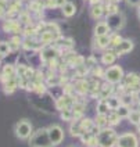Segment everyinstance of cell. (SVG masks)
I'll return each instance as SVG.
<instances>
[{
    "label": "cell",
    "instance_id": "obj_1",
    "mask_svg": "<svg viewBox=\"0 0 140 147\" xmlns=\"http://www.w3.org/2000/svg\"><path fill=\"white\" fill-rule=\"evenodd\" d=\"M31 147H53V143L49 138V131L47 129H39L33 133V136L29 140Z\"/></svg>",
    "mask_w": 140,
    "mask_h": 147
},
{
    "label": "cell",
    "instance_id": "obj_2",
    "mask_svg": "<svg viewBox=\"0 0 140 147\" xmlns=\"http://www.w3.org/2000/svg\"><path fill=\"white\" fill-rule=\"evenodd\" d=\"M100 147H112L118 143V135L114 129H103L97 135Z\"/></svg>",
    "mask_w": 140,
    "mask_h": 147
},
{
    "label": "cell",
    "instance_id": "obj_3",
    "mask_svg": "<svg viewBox=\"0 0 140 147\" xmlns=\"http://www.w3.org/2000/svg\"><path fill=\"white\" fill-rule=\"evenodd\" d=\"M122 78H124V71H122L121 67L112 65L106 71V79H107L110 83H118Z\"/></svg>",
    "mask_w": 140,
    "mask_h": 147
},
{
    "label": "cell",
    "instance_id": "obj_4",
    "mask_svg": "<svg viewBox=\"0 0 140 147\" xmlns=\"http://www.w3.org/2000/svg\"><path fill=\"white\" fill-rule=\"evenodd\" d=\"M31 132H32V125L28 122V121H20V122L15 125V133L18 138H21V139H26L29 135H31Z\"/></svg>",
    "mask_w": 140,
    "mask_h": 147
},
{
    "label": "cell",
    "instance_id": "obj_5",
    "mask_svg": "<svg viewBox=\"0 0 140 147\" xmlns=\"http://www.w3.org/2000/svg\"><path fill=\"white\" fill-rule=\"evenodd\" d=\"M118 147H137V138L133 133H125L118 138Z\"/></svg>",
    "mask_w": 140,
    "mask_h": 147
},
{
    "label": "cell",
    "instance_id": "obj_6",
    "mask_svg": "<svg viewBox=\"0 0 140 147\" xmlns=\"http://www.w3.org/2000/svg\"><path fill=\"white\" fill-rule=\"evenodd\" d=\"M47 131H49V138L51 140V143H53V146H57V144H60L63 142V139H64V132H63V129L60 126H57V125L50 126Z\"/></svg>",
    "mask_w": 140,
    "mask_h": 147
},
{
    "label": "cell",
    "instance_id": "obj_7",
    "mask_svg": "<svg viewBox=\"0 0 140 147\" xmlns=\"http://www.w3.org/2000/svg\"><path fill=\"white\" fill-rule=\"evenodd\" d=\"M125 88L131 92H137L140 90V76L137 74H129L125 78Z\"/></svg>",
    "mask_w": 140,
    "mask_h": 147
},
{
    "label": "cell",
    "instance_id": "obj_8",
    "mask_svg": "<svg viewBox=\"0 0 140 147\" xmlns=\"http://www.w3.org/2000/svg\"><path fill=\"white\" fill-rule=\"evenodd\" d=\"M74 103H75V98L71 97L69 94H65V96H63L61 98H58L56 101V107L63 111V110H67L69 107H74Z\"/></svg>",
    "mask_w": 140,
    "mask_h": 147
},
{
    "label": "cell",
    "instance_id": "obj_9",
    "mask_svg": "<svg viewBox=\"0 0 140 147\" xmlns=\"http://www.w3.org/2000/svg\"><path fill=\"white\" fill-rule=\"evenodd\" d=\"M132 49H133V42L131 40V39H124V40L115 47V53L118 56H121V54L129 53Z\"/></svg>",
    "mask_w": 140,
    "mask_h": 147
},
{
    "label": "cell",
    "instance_id": "obj_10",
    "mask_svg": "<svg viewBox=\"0 0 140 147\" xmlns=\"http://www.w3.org/2000/svg\"><path fill=\"white\" fill-rule=\"evenodd\" d=\"M58 56V51L56 49H43L40 53V57L43 61H47V63H50V61H53V60H56Z\"/></svg>",
    "mask_w": 140,
    "mask_h": 147
},
{
    "label": "cell",
    "instance_id": "obj_11",
    "mask_svg": "<svg viewBox=\"0 0 140 147\" xmlns=\"http://www.w3.org/2000/svg\"><path fill=\"white\" fill-rule=\"evenodd\" d=\"M116 56H118V54L115 53V50H108V51H106V53L103 54V58H101V60H103V63H104V64L111 65V64L115 61Z\"/></svg>",
    "mask_w": 140,
    "mask_h": 147
},
{
    "label": "cell",
    "instance_id": "obj_12",
    "mask_svg": "<svg viewBox=\"0 0 140 147\" xmlns=\"http://www.w3.org/2000/svg\"><path fill=\"white\" fill-rule=\"evenodd\" d=\"M58 38V33H54V32H50V31H43L40 35V40L43 43H50V42L56 40Z\"/></svg>",
    "mask_w": 140,
    "mask_h": 147
},
{
    "label": "cell",
    "instance_id": "obj_13",
    "mask_svg": "<svg viewBox=\"0 0 140 147\" xmlns=\"http://www.w3.org/2000/svg\"><path fill=\"white\" fill-rule=\"evenodd\" d=\"M17 86H18V79H17L15 76L4 82V90H6V93H13L17 89Z\"/></svg>",
    "mask_w": 140,
    "mask_h": 147
},
{
    "label": "cell",
    "instance_id": "obj_14",
    "mask_svg": "<svg viewBox=\"0 0 140 147\" xmlns=\"http://www.w3.org/2000/svg\"><path fill=\"white\" fill-rule=\"evenodd\" d=\"M108 29H110V26L107 22H99L94 28V33H96V36H104V35H107Z\"/></svg>",
    "mask_w": 140,
    "mask_h": 147
},
{
    "label": "cell",
    "instance_id": "obj_15",
    "mask_svg": "<svg viewBox=\"0 0 140 147\" xmlns=\"http://www.w3.org/2000/svg\"><path fill=\"white\" fill-rule=\"evenodd\" d=\"M3 28H4L6 32H15V33L20 32V24L15 22V21H13V20H10L8 22H6Z\"/></svg>",
    "mask_w": 140,
    "mask_h": 147
},
{
    "label": "cell",
    "instance_id": "obj_16",
    "mask_svg": "<svg viewBox=\"0 0 140 147\" xmlns=\"http://www.w3.org/2000/svg\"><path fill=\"white\" fill-rule=\"evenodd\" d=\"M14 76H15V68L13 65L4 67V69H3V79H4V81H8V79H11V78H14Z\"/></svg>",
    "mask_w": 140,
    "mask_h": 147
},
{
    "label": "cell",
    "instance_id": "obj_17",
    "mask_svg": "<svg viewBox=\"0 0 140 147\" xmlns=\"http://www.w3.org/2000/svg\"><path fill=\"white\" fill-rule=\"evenodd\" d=\"M104 13V6L103 4H93L92 6V17L93 18H100Z\"/></svg>",
    "mask_w": 140,
    "mask_h": 147
},
{
    "label": "cell",
    "instance_id": "obj_18",
    "mask_svg": "<svg viewBox=\"0 0 140 147\" xmlns=\"http://www.w3.org/2000/svg\"><path fill=\"white\" fill-rule=\"evenodd\" d=\"M75 11H76V8L72 3H69V1H67L65 4L63 6V13H64V16L65 17H72L75 14Z\"/></svg>",
    "mask_w": 140,
    "mask_h": 147
},
{
    "label": "cell",
    "instance_id": "obj_19",
    "mask_svg": "<svg viewBox=\"0 0 140 147\" xmlns=\"http://www.w3.org/2000/svg\"><path fill=\"white\" fill-rule=\"evenodd\" d=\"M107 103H108V107L110 108H112V110H118L119 107L122 106V103H121V98L115 97V96H111V97L107 98Z\"/></svg>",
    "mask_w": 140,
    "mask_h": 147
},
{
    "label": "cell",
    "instance_id": "obj_20",
    "mask_svg": "<svg viewBox=\"0 0 140 147\" xmlns=\"http://www.w3.org/2000/svg\"><path fill=\"white\" fill-rule=\"evenodd\" d=\"M75 89L79 94H85L88 90H89V83L86 81H79L76 85H75Z\"/></svg>",
    "mask_w": 140,
    "mask_h": 147
},
{
    "label": "cell",
    "instance_id": "obj_21",
    "mask_svg": "<svg viewBox=\"0 0 140 147\" xmlns=\"http://www.w3.org/2000/svg\"><path fill=\"white\" fill-rule=\"evenodd\" d=\"M108 103H107V100L106 98H101V101H100V104L97 106V113L101 115H106L108 113Z\"/></svg>",
    "mask_w": 140,
    "mask_h": 147
},
{
    "label": "cell",
    "instance_id": "obj_22",
    "mask_svg": "<svg viewBox=\"0 0 140 147\" xmlns=\"http://www.w3.org/2000/svg\"><path fill=\"white\" fill-rule=\"evenodd\" d=\"M110 43H111V40H110V38H108L107 35H104V36H97V46H99L100 49L107 47Z\"/></svg>",
    "mask_w": 140,
    "mask_h": 147
},
{
    "label": "cell",
    "instance_id": "obj_23",
    "mask_svg": "<svg viewBox=\"0 0 140 147\" xmlns=\"http://www.w3.org/2000/svg\"><path fill=\"white\" fill-rule=\"evenodd\" d=\"M111 92H112V85H103V88H101V92H100V96L101 98H107L110 94H111Z\"/></svg>",
    "mask_w": 140,
    "mask_h": 147
},
{
    "label": "cell",
    "instance_id": "obj_24",
    "mask_svg": "<svg viewBox=\"0 0 140 147\" xmlns=\"http://www.w3.org/2000/svg\"><path fill=\"white\" fill-rule=\"evenodd\" d=\"M129 121L133 123V125H140V111H132L131 114H129Z\"/></svg>",
    "mask_w": 140,
    "mask_h": 147
},
{
    "label": "cell",
    "instance_id": "obj_25",
    "mask_svg": "<svg viewBox=\"0 0 140 147\" xmlns=\"http://www.w3.org/2000/svg\"><path fill=\"white\" fill-rule=\"evenodd\" d=\"M81 126H82V129L85 132H92V129L94 128V123H93V121L92 119H83L82 122H81Z\"/></svg>",
    "mask_w": 140,
    "mask_h": 147
},
{
    "label": "cell",
    "instance_id": "obj_26",
    "mask_svg": "<svg viewBox=\"0 0 140 147\" xmlns=\"http://www.w3.org/2000/svg\"><path fill=\"white\" fill-rule=\"evenodd\" d=\"M83 111H85V107L82 104H74V118L75 119H78V118H81L83 114Z\"/></svg>",
    "mask_w": 140,
    "mask_h": 147
},
{
    "label": "cell",
    "instance_id": "obj_27",
    "mask_svg": "<svg viewBox=\"0 0 140 147\" xmlns=\"http://www.w3.org/2000/svg\"><path fill=\"white\" fill-rule=\"evenodd\" d=\"M94 123H96L99 128H104V126L108 123V118L106 117V115L99 114V115H97V118H96V122H94Z\"/></svg>",
    "mask_w": 140,
    "mask_h": 147
},
{
    "label": "cell",
    "instance_id": "obj_28",
    "mask_svg": "<svg viewBox=\"0 0 140 147\" xmlns=\"http://www.w3.org/2000/svg\"><path fill=\"white\" fill-rule=\"evenodd\" d=\"M116 114L119 115L121 118H125V117H129V114H131V111H129V107L128 106H122L119 107L118 110H116Z\"/></svg>",
    "mask_w": 140,
    "mask_h": 147
},
{
    "label": "cell",
    "instance_id": "obj_29",
    "mask_svg": "<svg viewBox=\"0 0 140 147\" xmlns=\"http://www.w3.org/2000/svg\"><path fill=\"white\" fill-rule=\"evenodd\" d=\"M85 131L82 129V126H81V123L79 125H72L71 126V135L72 136H82Z\"/></svg>",
    "mask_w": 140,
    "mask_h": 147
},
{
    "label": "cell",
    "instance_id": "obj_30",
    "mask_svg": "<svg viewBox=\"0 0 140 147\" xmlns=\"http://www.w3.org/2000/svg\"><path fill=\"white\" fill-rule=\"evenodd\" d=\"M10 51H11V49H10V45L7 42H0V56H6Z\"/></svg>",
    "mask_w": 140,
    "mask_h": 147
},
{
    "label": "cell",
    "instance_id": "obj_31",
    "mask_svg": "<svg viewBox=\"0 0 140 147\" xmlns=\"http://www.w3.org/2000/svg\"><path fill=\"white\" fill-rule=\"evenodd\" d=\"M121 121V117L116 114V113H112V114L108 115V123L110 125H118Z\"/></svg>",
    "mask_w": 140,
    "mask_h": 147
},
{
    "label": "cell",
    "instance_id": "obj_32",
    "mask_svg": "<svg viewBox=\"0 0 140 147\" xmlns=\"http://www.w3.org/2000/svg\"><path fill=\"white\" fill-rule=\"evenodd\" d=\"M72 117H74V111H71L69 108H67V110H63V111H61V118H63L64 121H71Z\"/></svg>",
    "mask_w": 140,
    "mask_h": 147
},
{
    "label": "cell",
    "instance_id": "obj_33",
    "mask_svg": "<svg viewBox=\"0 0 140 147\" xmlns=\"http://www.w3.org/2000/svg\"><path fill=\"white\" fill-rule=\"evenodd\" d=\"M107 13H108V16H112V14H116L118 13V6H116V3H108V6H107Z\"/></svg>",
    "mask_w": 140,
    "mask_h": 147
},
{
    "label": "cell",
    "instance_id": "obj_34",
    "mask_svg": "<svg viewBox=\"0 0 140 147\" xmlns=\"http://www.w3.org/2000/svg\"><path fill=\"white\" fill-rule=\"evenodd\" d=\"M110 40H111V43H110V45H112L114 47H116V46H118L121 42L124 40V39H122L119 35H112V36H110Z\"/></svg>",
    "mask_w": 140,
    "mask_h": 147
},
{
    "label": "cell",
    "instance_id": "obj_35",
    "mask_svg": "<svg viewBox=\"0 0 140 147\" xmlns=\"http://www.w3.org/2000/svg\"><path fill=\"white\" fill-rule=\"evenodd\" d=\"M8 45H10L11 51H15V50L20 47V39H18V38H13L11 40L8 42Z\"/></svg>",
    "mask_w": 140,
    "mask_h": 147
},
{
    "label": "cell",
    "instance_id": "obj_36",
    "mask_svg": "<svg viewBox=\"0 0 140 147\" xmlns=\"http://www.w3.org/2000/svg\"><path fill=\"white\" fill-rule=\"evenodd\" d=\"M24 47H25V49H38L39 46H38V43H36V42L28 39V40L24 42Z\"/></svg>",
    "mask_w": 140,
    "mask_h": 147
},
{
    "label": "cell",
    "instance_id": "obj_37",
    "mask_svg": "<svg viewBox=\"0 0 140 147\" xmlns=\"http://www.w3.org/2000/svg\"><path fill=\"white\" fill-rule=\"evenodd\" d=\"M121 103L124 104V106H128L132 103V96H129V94H124V97H121Z\"/></svg>",
    "mask_w": 140,
    "mask_h": 147
},
{
    "label": "cell",
    "instance_id": "obj_38",
    "mask_svg": "<svg viewBox=\"0 0 140 147\" xmlns=\"http://www.w3.org/2000/svg\"><path fill=\"white\" fill-rule=\"evenodd\" d=\"M26 69H28V67L25 65H18V68H17V72H18V75H20V78H24L25 74H26Z\"/></svg>",
    "mask_w": 140,
    "mask_h": 147
},
{
    "label": "cell",
    "instance_id": "obj_39",
    "mask_svg": "<svg viewBox=\"0 0 140 147\" xmlns=\"http://www.w3.org/2000/svg\"><path fill=\"white\" fill-rule=\"evenodd\" d=\"M29 7H31V10H33V11H39V10H42V3L40 1H32Z\"/></svg>",
    "mask_w": 140,
    "mask_h": 147
},
{
    "label": "cell",
    "instance_id": "obj_40",
    "mask_svg": "<svg viewBox=\"0 0 140 147\" xmlns=\"http://www.w3.org/2000/svg\"><path fill=\"white\" fill-rule=\"evenodd\" d=\"M86 146H89V147H97V146H99V140H97V136H93V138L89 140V143H88Z\"/></svg>",
    "mask_w": 140,
    "mask_h": 147
},
{
    "label": "cell",
    "instance_id": "obj_41",
    "mask_svg": "<svg viewBox=\"0 0 140 147\" xmlns=\"http://www.w3.org/2000/svg\"><path fill=\"white\" fill-rule=\"evenodd\" d=\"M4 8H6V0H0V18L4 17Z\"/></svg>",
    "mask_w": 140,
    "mask_h": 147
},
{
    "label": "cell",
    "instance_id": "obj_42",
    "mask_svg": "<svg viewBox=\"0 0 140 147\" xmlns=\"http://www.w3.org/2000/svg\"><path fill=\"white\" fill-rule=\"evenodd\" d=\"M35 32H36V29H35V28H32V26H26V29L24 31V33L26 35V36H29V35H33Z\"/></svg>",
    "mask_w": 140,
    "mask_h": 147
},
{
    "label": "cell",
    "instance_id": "obj_43",
    "mask_svg": "<svg viewBox=\"0 0 140 147\" xmlns=\"http://www.w3.org/2000/svg\"><path fill=\"white\" fill-rule=\"evenodd\" d=\"M86 72H88V67H86V65L78 67V74H79V75H85Z\"/></svg>",
    "mask_w": 140,
    "mask_h": 147
},
{
    "label": "cell",
    "instance_id": "obj_44",
    "mask_svg": "<svg viewBox=\"0 0 140 147\" xmlns=\"http://www.w3.org/2000/svg\"><path fill=\"white\" fill-rule=\"evenodd\" d=\"M94 75H96V76H106V74H103L101 68H99V67L94 69Z\"/></svg>",
    "mask_w": 140,
    "mask_h": 147
},
{
    "label": "cell",
    "instance_id": "obj_45",
    "mask_svg": "<svg viewBox=\"0 0 140 147\" xmlns=\"http://www.w3.org/2000/svg\"><path fill=\"white\" fill-rule=\"evenodd\" d=\"M128 1V4H131V6H140V0H126Z\"/></svg>",
    "mask_w": 140,
    "mask_h": 147
},
{
    "label": "cell",
    "instance_id": "obj_46",
    "mask_svg": "<svg viewBox=\"0 0 140 147\" xmlns=\"http://www.w3.org/2000/svg\"><path fill=\"white\" fill-rule=\"evenodd\" d=\"M21 21H22V22H25V24H28V22H29V18H28V16H26V14H22V16H21Z\"/></svg>",
    "mask_w": 140,
    "mask_h": 147
},
{
    "label": "cell",
    "instance_id": "obj_47",
    "mask_svg": "<svg viewBox=\"0 0 140 147\" xmlns=\"http://www.w3.org/2000/svg\"><path fill=\"white\" fill-rule=\"evenodd\" d=\"M65 3H67L65 0H57V7H63Z\"/></svg>",
    "mask_w": 140,
    "mask_h": 147
},
{
    "label": "cell",
    "instance_id": "obj_48",
    "mask_svg": "<svg viewBox=\"0 0 140 147\" xmlns=\"http://www.w3.org/2000/svg\"><path fill=\"white\" fill-rule=\"evenodd\" d=\"M137 14H139V18H140V6L137 7Z\"/></svg>",
    "mask_w": 140,
    "mask_h": 147
},
{
    "label": "cell",
    "instance_id": "obj_49",
    "mask_svg": "<svg viewBox=\"0 0 140 147\" xmlns=\"http://www.w3.org/2000/svg\"><path fill=\"white\" fill-rule=\"evenodd\" d=\"M110 1H112V3H118V1H121V0H110Z\"/></svg>",
    "mask_w": 140,
    "mask_h": 147
},
{
    "label": "cell",
    "instance_id": "obj_50",
    "mask_svg": "<svg viewBox=\"0 0 140 147\" xmlns=\"http://www.w3.org/2000/svg\"><path fill=\"white\" fill-rule=\"evenodd\" d=\"M137 111H140V101H139V108H137Z\"/></svg>",
    "mask_w": 140,
    "mask_h": 147
}]
</instances>
